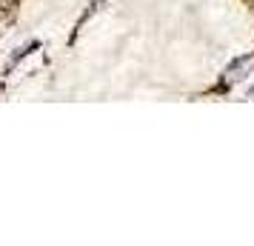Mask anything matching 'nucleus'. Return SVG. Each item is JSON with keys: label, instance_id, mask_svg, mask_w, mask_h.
<instances>
[{"label": "nucleus", "instance_id": "obj_1", "mask_svg": "<svg viewBox=\"0 0 254 246\" xmlns=\"http://www.w3.org/2000/svg\"><path fill=\"white\" fill-rule=\"evenodd\" d=\"M252 69H254V52H252V55H243V58H237L229 69L223 72V78H226V83H234V81H240V78H246Z\"/></svg>", "mask_w": 254, "mask_h": 246}]
</instances>
